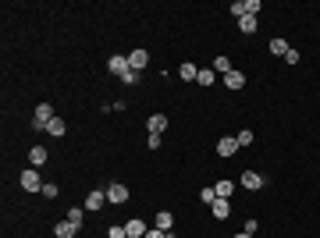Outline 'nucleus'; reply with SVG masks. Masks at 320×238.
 Wrapping results in <instances>:
<instances>
[{"label": "nucleus", "instance_id": "nucleus-8", "mask_svg": "<svg viewBox=\"0 0 320 238\" xmlns=\"http://www.w3.org/2000/svg\"><path fill=\"white\" fill-rule=\"evenodd\" d=\"M239 150H242V146H239V139H232V135L217 142V157H235Z\"/></svg>", "mask_w": 320, "mask_h": 238}, {"label": "nucleus", "instance_id": "nucleus-21", "mask_svg": "<svg viewBox=\"0 0 320 238\" xmlns=\"http://www.w3.org/2000/svg\"><path fill=\"white\" fill-rule=\"evenodd\" d=\"M239 29L249 36V32H256V14H245V18H239Z\"/></svg>", "mask_w": 320, "mask_h": 238}, {"label": "nucleus", "instance_id": "nucleus-5", "mask_svg": "<svg viewBox=\"0 0 320 238\" xmlns=\"http://www.w3.org/2000/svg\"><path fill=\"white\" fill-rule=\"evenodd\" d=\"M107 72H110V75H118V79H121V75H125V72H132V68H128V57H125V54H114V57H110V61H107Z\"/></svg>", "mask_w": 320, "mask_h": 238}, {"label": "nucleus", "instance_id": "nucleus-24", "mask_svg": "<svg viewBox=\"0 0 320 238\" xmlns=\"http://www.w3.org/2000/svg\"><path fill=\"white\" fill-rule=\"evenodd\" d=\"M199 199H203L207 206H214V203H217V192H214V185H207V188L199 192Z\"/></svg>", "mask_w": 320, "mask_h": 238}, {"label": "nucleus", "instance_id": "nucleus-15", "mask_svg": "<svg viewBox=\"0 0 320 238\" xmlns=\"http://www.w3.org/2000/svg\"><path fill=\"white\" fill-rule=\"evenodd\" d=\"M196 75H199V68H196L192 61H185V64L178 68V79H185V82H196Z\"/></svg>", "mask_w": 320, "mask_h": 238}, {"label": "nucleus", "instance_id": "nucleus-19", "mask_svg": "<svg viewBox=\"0 0 320 238\" xmlns=\"http://www.w3.org/2000/svg\"><path fill=\"white\" fill-rule=\"evenodd\" d=\"M64 221H72V224H79L82 228V221H85V206H72V210L64 213Z\"/></svg>", "mask_w": 320, "mask_h": 238}, {"label": "nucleus", "instance_id": "nucleus-4", "mask_svg": "<svg viewBox=\"0 0 320 238\" xmlns=\"http://www.w3.org/2000/svg\"><path fill=\"white\" fill-rule=\"evenodd\" d=\"M103 206H107V188H93V192L85 196V210L96 213V210H103Z\"/></svg>", "mask_w": 320, "mask_h": 238}, {"label": "nucleus", "instance_id": "nucleus-6", "mask_svg": "<svg viewBox=\"0 0 320 238\" xmlns=\"http://www.w3.org/2000/svg\"><path fill=\"white\" fill-rule=\"evenodd\" d=\"M239 181L245 185V188H249V192H260V188L267 185V181H263V174H256V171H242Z\"/></svg>", "mask_w": 320, "mask_h": 238}, {"label": "nucleus", "instance_id": "nucleus-23", "mask_svg": "<svg viewBox=\"0 0 320 238\" xmlns=\"http://www.w3.org/2000/svg\"><path fill=\"white\" fill-rule=\"evenodd\" d=\"M270 54L285 57V54H288V39H270Z\"/></svg>", "mask_w": 320, "mask_h": 238}, {"label": "nucleus", "instance_id": "nucleus-30", "mask_svg": "<svg viewBox=\"0 0 320 238\" xmlns=\"http://www.w3.org/2000/svg\"><path fill=\"white\" fill-rule=\"evenodd\" d=\"M285 64H288V68H292V64H299V50H292V46H288V54H285Z\"/></svg>", "mask_w": 320, "mask_h": 238}, {"label": "nucleus", "instance_id": "nucleus-1", "mask_svg": "<svg viewBox=\"0 0 320 238\" xmlns=\"http://www.w3.org/2000/svg\"><path fill=\"white\" fill-rule=\"evenodd\" d=\"M54 121V107L50 103H36V114H32V128L36 132H47V125Z\"/></svg>", "mask_w": 320, "mask_h": 238}, {"label": "nucleus", "instance_id": "nucleus-33", "mask_svg": "<svg viewBox=\"0 0 320 238\" xmlns=\"http://www.w3.org/2000/svg\"><path fill=\"white\" fill-rule=\"evenodd\" d=\"M235 238H253V235H249V231H242V235H235Z\"/></svg>", "mask_w": 320, "mask_h": 238}, {"label": "nucleus", "instance_id": "nucleus-7", "mask_svg": "<svg viewBox=\"0 0 320 238\" xmlns=\"http://www.w3.org/2000/svg\"><path fill=\"white\" fill-rule=\"evenodd\" d=\"M146 64H150V54H146V50H132V54H128V68H132V72H143Z\"/></svg>", "mask_w": 320, "mask_h": 238}, {"label": "nucleus", "instance_id": "nucleus-20", "mask_svg": "<svg viewBox=\"0 0 320 238\" xmlns=\"http://www.w3.org/2000/svg\"><path fill=\"white\" fill-rule=\"evenodd\" d=\"M214 72H217V75H228V72H235V68H232V61L221 54V57H214Z\"/></svg>", "mask_w": 320, "mask_h": 238}, {"label": "nucleus", "instance_id": "nucleus-12", "mask_svg": "<svg viewBox=\"0 0 320 238\" xmlns=\"http://www.w3.org/2000/svg\"><path fill=\"white\" fill-rule=\"evenodd\" d=\"M47 157H50V150H43V146H32V150H29V163H32V167H43Z\"/></svg>", "mask_w": 320, "mask_h": 238}, {"label": "nucleus", "instance_id": "nucleus-17", "mask_svg": "<svg viewBox=\"0 0 320 238\" xmlns=\"http://www.w3.org/2000/svg\"><path fill=\"white\" fill-rule=\"evenodd\" d=\"M47 132H50V135H57V139H64V132H68V125H64V117H54V121L47 125Z\"/></svg>", "mask_w": 320, "mask_h": 238}, {"label": "nucleus", "instance_id": "nucleus-27", "mask_svg": "<svg viewBox=\"0 0 320 238\" xmlns=\"http://www.w3.org/2000/svg\"><path fill=\"white\" fill-rule=\"evenodd\" d=\"M39 196H43V199H54V196H57V185H54V181H47V185H43V192H39Z\"/></svg>", "mask_w": 320, "mask_h": 238}, {"label": "nucleus", "instance_id": "nucleus-28", "mask_svg": "<svg viewBox=\"0 0 320 238\" xmlns=\"http://www.w3.org/2000/svg\"><path fill=\"white\" fill-rule=\"evenodd\" d=\"M146 238H174V235H171V231H164V228H150V231H146Z\"/></svg>", "mask_w": 320, "mask_h": 238}, {"label": "nucleus", "instance_id": "nucleus-16", "mask_svg": "<svg viewBox=\"0 0 320 238\" xmlns=\"http://www.w3.org/2000/svg\"><path fill=\"white\" fill-rule=\"evenodd\" d=\"M214 79H217V72H214V68H199V75H196V82H199L203 89H210V85H214Z\"/></svg>", "mask_w": 320, "mask_h": 238}, {"label": "nucleus", "instance_id": "nucleus-9", "mask_svg": "<svg viewBox=\"0 0 320 238\" xmlns=\"http://www.w3.org/2000/svg\"><path fill=\"white\" fill-rule=\"evenodd\" d=\"M125 231H128V238H146V231H150V228H146V221L132 217V221L125 224Z\"/></svg>", "mask_w": 320, "mask_h": 238}, {"label": "nucleus", "instance_id": "nucleus-29", "mask_svg": "<svg viewBox=\"0 0 320 238\" xmlns=\"http://www.w3.org/2000/svg\"><path fill=\"white\" fill-rule=\"evenodd\" d=\"M232 14H235V18H245V0H235V4H232Z\"/></svg>", "mask_w": 320, "mask_h": 238}, {"label": "nucleus", "instance_id": "nucleus-31", "mask_svg": "<svg viewBox=\"0 0 320 238\" xmlns=\"http://www.w3.org/2000/svg\"><path fill=\"white\" fill-rule=\"evenodd\" d=\"M121 82H125V85H135V82H139V72H125Z\"/></svg>", "mask_w": 320, "mask_h": 238}, {"label": "nucleus", "instance_id": "nucleus-32", "mask_svg": "<svg viewBox=\"0 0 320 238\" xmlns=\"http://www.w3.org/2000/svg\"><path fill=\"white\" fill-rule=\"evenodd\" d=\"M260 11V0H245V14H256Z\"/></svg>", "mask_w": 320, "mask_h": 238}, {"label": "nucleus", "instance_id": "nucleus-22", "mask_svg": "<svg viewBox=\"0 0 320 238\" xmlns=\"http://www.w3.org/2000/svg\"><path fill=\"white\" fill-rule=\"evenodd\" d=\"M157 228H164V231H171V228H174V217H171L167 210H160V213H157Z\"/></svg>", "mask_w": 320, "mask_h": 238}, {"label": "nucleus", "instance_id": "nucleus-10", "mask_svg": "<svg viewBox=\"0 0 320 238\" xmlns=\"http://www.w3.org/2000/svg\"><path fill=\"white\" fill-rule=\"evenodd\" d=\"M54 235L57 238H75L79 235V224H72V221H57V224H54Z\"/></svg>", "mask_w": 320, "mask_h": 238}, {"label": "nucleus", "instance_id": "nucleus-26", "mask_svg": "<svg viewBox=\"0 0 320 238\" xmlns=\"http://www.w3.org/2000/svg\"><path fill=\"white\" fill-rule=\"evenodd\" d=\"M107 238H128V231H125V224H114V228L107 231Z\"/></svg>", "mask_w": 320, "mask_h": 238}, {"label": "nucleus", "instance_id": "nucleus-11", "mask_svg": "<svg viewBox=\"0 0 320 238\" xmlns=\"http://www.w3.org/2000/svg\"><path fill=\"white\" fill-rule=\"evenodd\" d=\"M210 213H214L217 221H228V213H232V199H217V203L210 206Z\"/></svg>", "mask_w": 320, "mask_h": 238}, {"label": "nucleus", "instance_id": "nucleus-14", "mask_svg": "<svg viewBox=\"0 0 320 238\" xmlns=\"http://www.w3.org/2000/svg\"><path fill=\"white\" fill-rule=\"evenodd\" d=\"M214 192H217V199H232L235 181H228V178H224V181H217V185H214Z\"/></svg>", "mask_w": 320, "mask_h": 238}, {"label": "nucleus", "instance_id": "nucleus-13", "mask_svg": "<svg viewBox=\"0 0 320 238\" xmlns=\"http://www.w3.org/2000/svg\"><path fill=\"white\" fill-rule=\"evenodd\" d=\"M146 128H150V135H160V132L167 128V117H164V114H153V117L146 121Z\"/></svg>", "mask_w": 320, "mask_h": 238}, {"label": "nucleus", "instance_id": "nucleus-18", "mask_svg": "<svg viewBox=\"0 0 320 238\" xmlns=\"http://www.w3.org/2000/svg\"><path fill=\"white\" fill-rule=\"evenodd\" d=\"M224 85H228V89H242V85H245V75H242V72H228V75H224Z\"/></svg>", "mask_w": 320, "mask_h": 238}, {"label": "nucleus", "instance_id": "nucleus-25", "mask_svg": "<svg viewBox=\"0 0 320 238\" xmlns=\"http://www.w3.org/2000/svg\"><path fill=\"white\" fill-rule=\"evenodd\" d=\"M235 139H239V146H253V132H249V128H242Z\"/></svg>", "mask_w": 320, "mask_h": 238}, {"label": "nucleus", "instance_id": "nucleus-3", "mask_svg": "<svg viewBox=\"0 0 320 238\" xmlns=\"http://www.w3.org/2000/svg\"><path fill=\"white\" fill-rule=\"evenodd\" d=\"M107 203H114V206L128 203V185H121V181H110V185H107Z\"/></svg>", "mask_w": 320, "mask_h": 238}, {"label": "nucleus", "instance_id": "nucleus-2", "mask_svg": "<svg viewBox=\"0 0 320 238\" xmlns=\"http://www.w3.org/2000/svg\"><path fill=\"white\" fill-rule=\"evenodd\" d=\"M18 185L25 188V192H43V178H39V171L36 167H29V171H21V178H18Z\"/></svg>", "mask_w": 320, "mask_h": 238}]
</instances>
